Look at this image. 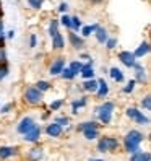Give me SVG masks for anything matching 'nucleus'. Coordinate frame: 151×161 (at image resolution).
<instances>
[{"mask_svg": "<svg viewBox=\"0 0 151 161\" xmlns=\"http://www.w3.org/2000/svg\"><path fill=\"white\" fill-rule=\"evenodd\" d=\"M84 104H86V99H84V98H81L80 101H73V104H72V108H73V112H75V114H77V109L78 108H81V106H84Z\"/></svg>", "mask_w": 151, "mask_h": 161, "instance_id": "a878e982", "label": "nucleus"}, {"mask_svg": "<svg viewBox=\"0 0 151 161\" xmlns=\"http://www.w3.org/2000/svg\"><path fill=\"white\" fill-rule=\"evenodd\" d=\"M119 59L122 60V64H124V65H127V67H133V65L137 64V62H135V55H133V52H130V51L120 52V54H119Z\"/></svg>", "mask_w": 151, "mask_h": 161, "instance_id": "39448f33", "label": "nucleus"}, {"mask_svg": "<svg viewBox=\"0 0 151 161\" xmlns=\"http://www.w3.org/2000/svg\"><path fill=\"white\" fill-rule=\"evenodd\" d=\"M34 125H36V124H34V120H33L31 117H24V119L20 122V125H18V132H20V134H26V132L31 130Z\"/></svg>", "mask_w": 151, "mask_h": 161, "instance_id": "423d86ee", "label": "nucleus"}, {"mask_svg": "<svg viewBox=\"0 0 151 161\" xmlns=\"http://www.w3.org/2000/svg\"><path fill=\"white\" fill-rule=\"evenodd\" d=\"M46 132H47V135H51V137H59V135L62 134V127L54 122V124H49V125H47Z\"/></svg>", "mask_w": 151, "mask_h": 161, "instance_id": "6e6552de", "label": "nucleus"}, {"mask_svg": "<svg viewBox=\"0 0 151 161\" xmlns=\"http://www.w3.org/2000/svg\"><path fill=\"white\" fill-rule=\"evenodd\" d=\"M133 88H135V81L132 80V81L127 85V86L124 88V93H132V91H133Z\"/></svg>", "mask_w": 151, "mask_h": 161, "instance_id": "72a5a7b5", "label": "nucleus"}, {"mask_svg": "<svg viewBox=\"0 0 151 161\" xmlns=\"http://www.w3.org/2000/svg\"><path fill=\"white\" fill-rule=\"evenodd\" d=\"M117 145H119V142H117L116 138H112V137H104V138H101V140L98 142V150L104 153V151L116 150Z\"/></svg>", "mask_w": 151, "mask_h": 161, "instance_id": "7ed1b4c3", "label": "nucleus"}, {"mask_svg": "<svg viewBox=\"0 0 151 161\" xmlns=\"http://www.w3.org/2000/svg\"><path fill=\"white\" fill-rule=\"evenodd\" d=\"M83 88L86 90V91L94 93V91H98V81L91 78V80H88V81H84V83H83Z\"/></svg>", "mask_w": 151, "mask_h": 161, "instance_id": "4468645a", "label": "nucleus"}, {"mask_svg": "<svg viewBox=\"0 0 151 161\" xmlns=\"http://www.w3.org/2000/svg\"><path fill=\"white\" fill-rule=\"evenodd\" d=\"M59 23H57V20H52V23H51V26H49V34L54 37L55 34H59Z\"/></svg>", "mask_w": 151, "mask_h": 161, "instance_id": "393cba45", "label": "nucleus"}, {"mask_svg": "<svg viewBox=\"0 0 151 161\" xmlns=\"http://www.w3.org/2000/svg\"><path fill=\"white\" fill-rule=\"evenodd\" d=\"M98 28H99L98 25H89V26H84L83 30H81V31H83V36H89L91 33H94V31H96Z\"/></svg>", "mask_w": 151, "mask_h": 161, "instance_id": "5701e85b", "label": "nucleus"}, {"mask_svg": "<svg viewBox=\"0 0 151 161\" xmlns=\"http://www.w3.org/2000/svg\"><path fill=\"white\" fill-rule=\"evenodd\" d=\"M39 135H41V129L37 125H34L31 130H28L24 134V140L26 142H36L37 138H39Z\"/></svg>", "mask_w": 151, "mask_h": 161, "instance_id": "0eeeda50", "label": "nucleus"}, {"mask_svg": "<svg viewBox=\"0 0 151 161\" xmlns=\"http://www.w3.org/2000/svg\"><path fill=\"white\" fill-rule=\"evenodd\" d=\"M30 5H31L33 8H41L42 0H30Z\"/></svg>", "mask_w": 151, "mask_h": 161, "instance_id": "f704fd0d", "label": "nucleus"}, {"mask_svg": "<svg viewBox=\"0 0 151 161\" xmlns=\"http://www.w3.org/2000/svg\"><path fill=\"white\" fill-rule=\"evenodd\" d=\"M15 153V148H10V147H2L0 148V158H10L12 155Z\"/></svg>", "mask_w": 151, "mask_h": 161, "instance_id": "f3484780", "label": "nucleus"}, {"mask_svg": "<svg viewBox=\"0 0 151 161\" xmlns=\"http://www.w3.org/2000/svg\"><path fill=\"white\" fill-rule=\"evenodd\" d=\"M55 49H62L63 47V37L60 36V34H55L54 36V44H52Z\"/></svg>", "mask_w": 151, "mask_h": 161, "instance_id": "412c9836", "label": "nucleus"}, {"mask_svg": "<svg viewBox=\"0 0 151 161\" xmlns=\"http://www.w3.org/2000/svg\"><path fill=\"white\" fill-rule=\"evenodd\" d=\"M70 21H72V28H73V30H80V28H81V21H80L78 16L70 18Z\"/></svg>", "mask_w": 151, "mask_h": 161, "instance_id": "cd10ccee", "label": "nucleus"}, {"mask_svg": "<svg viewBox=\"0 0 151 161\" xmlns=\"http://www.w3.org/2000/svg\"><path fill=\"white\" fill-rule=\"evenodd\" d=\"M130 161H149V153H141V151H137L133 153Z\"/></svg>", "mask_w": 151, "mask_h": 161, "instance_id": "dca6fc26", "label": "nucleus"}, {"mask_svg": "<svg viewBox=\"0 0 151 161\" xmlns=\"http://www.w3.org/2000/svg\"><path fill=\"white\" fill-rule=\"evenodd\" d=\"M30 44H31V47H34V46H36V36H34V34L31 36V39H30Z\"/></svg>", "mask_w": 151, "mask_h": 161, "instance_id": "79ce46f5", "label": "nucleus"}, {"mask_svg": "<svg viewBox=\"0 0 151 161\" xmlns=\"http://www.w3.org/2000/svg\"><path fill=\"white\" fill-rule=\"evenodd\" d=\"M138 114H140V111H137L135 108L127 109V116H128V117H132V119H137V117H138Z\"/></svg>", "mask_w": 151, "mask_h": 161, "instance_id": "c85d7f7f", "label": "nucleus"}, {"mask_svg": "<svg viewBox=\"0 0 151 161\" xmlns=\"http://www.w3.org/2000/svg\"><path fill=\"white\" fill-rule=\"evenodd\" d=\"M94 161H102V159H94Z\"/></svg>", "mask_w": 151, "mask_h": 161, "instance_id": "49530a36", "label": "nucleus"}, {"mask_svg": "<svg viewBox=\"0 0 151 161\" xmlns=\"http://www.w3.org/2000/svg\"><path fill=\"white\" fill-rule=\"evenodd\" d=\"M112 111H114V104L112 103H104L102 106L98 108V116L101 119L102 124H109L111 122V117H112Z\"/></svg>", "mask_w": 151, "mask_h": 161, "instance_id": "f03ea898", "label": "nucleus"}, {"mask_svg": "<svg viewBox=\"0 0 151 161\" xmlns=\"http://www.w3.org/2000/svg\"><path fill=\"white\" fill-rule=\"evenodd\" d=\"M135 67V70H137V78H138V81H143L145 80V70H143V67L141 65H133Z\"/></svg>", "mask_w": 151, "mask_h": 161, "instance_id": "b1692460", "label": "nucleus"}, {"mask_svg": "<svg viewBox=\"0 0 151 161\" xmlns=\"http://www.w3.org/2000/svg\"><path fill=\"white\" fill-rule=\"evenodd\" d=\"M141 104H143L145 109H151V96H145V99L141 101Z\"/></svg>", "mask_w": 151, "mask_h": 161, "instance_id": "7c9ffc66", "label": "nucleus"}, {"mask_svg": "<svg viewBox=\"0 0 151 161\" xmlns=\"http://www.w3.org/2000/svg\"><path fill=\"white\" fill-rule=\"evenodd\" d=\"M68 39H70L72 46H75V47H81L83 46V39H81V37H78L75 33H70L68 34Z\"/></svg>", "mask_w": 151, "mask_h": 161, "instance_id": "2eb2a0df", "label": "nucleus"}, {"mask_svg": "<svg viewBox=\"0 0 151 161\" xmlns=\"http://www.w3.org/2000/svg\"><path fill=\"white\" fill-rule=\"evenodd\" d=\"M7 75H8V69H7V67H2V69H0V80L5 78Z\"/></svg>", "mask_w": 151, "mask_h": 161, "instance_id": "4c0bfd02", "label": "nucleus"}, {"mask_svg": "<svg viewBox=\"0 0 151 161\" xmlns=\"http://www.w3.org/2000/svg\"><path fill=\"white\" fill-rule=\"evenodd\" d=\"M111 77L112 78H114L116 81H122V80H124V75H122V72L117 69V67H114V69H111Z\"/></svg>", "mask_w": 151, "mask_h": 161, "instance_id": "a211bd4d", "label": "nucleus"}, {"mask_svg": "<svg viewBox=\"0 0 151 161\" xmlns=\"http://www.w3.org/2000/svg\"><path fill=\"white\" fill-rule=\"evenodd\" d=\"M55 124L65 125V124H68V119H67V117H59V119H55Z\"/></svg>", "mask_w": 151, "mask_h": 161, "instance_id": "c9c22d12", "label": "nucleus"}, {"mask_svg": "<svg viewBox=\"0 0 151 161\" xmlns=\"http://www.w3.org/2000/svg\"><path fill=\"white\" fill-rule=\"evenodd\" d=\"M24 99L28 103H31V104H37V103H41L42 94H41V91L37 88H28L26 93H24Z\"/></svg>", "mask_w": 151, "mask_h": 161, "instance_id": "20e7f679", "label": "nucleus"}, {"mask_svg": "<svg viewBox=\"0 0 151 161\" xmlns=\"http://www.w3.org/2000/svg\"><path fill=\"white\" fill-rule=\"evenodd\" d=\"M81 69H83V65L80 62H72L70 64V72L73 73V77H75V75H78V73H81Z\"/></svg>", "mask_w": 151, "mask_h": 161, "instance_id": "6ab92c4d", "label": "nucleus"}, {"mask_svg": "<svg viewBox=\"0 0 151 161\" xmlns=\"http://www.w3.org/2000/svg\"><path fill=\"white\" fill-rule=\"evenodd\" d=\"M81 75L84 78H88L91 80L94 77V70H93V62H89L88 65H83V69H81Z\"/></svg>", "mask_w": 151, "mask_h": 161, "instance_id": "9d476101", "label": "nucleus"}, {"mask_svg": "<svg viewBox=\"0 0 151 161\" xmlns=\"http://www.w3.org/2000/svg\"><path fill=\"white\" fill-rule=\"evenodd\" d=\"M10 108H12L10 104H7V106H5V108L2 109V112H8V111H10Z\"/></svg>", "mask_w": 151, "mask_h": 161, "instance_id": "c03bdc74", "label": "nucleus"}, {"mask_svg": "<svg viewBox=\"0 0 151 161\" xmlns=\"http://www.w3.org/2000/svg\"><path fill=\"white\" fill-rule=\"evenodd\" d=\"M98 88H99V90H98V96H99V98H104L106 94L109 93L107 83H106L104 80H99V81H98Z\"/></svg>", "mask_w": 151, "mask_h": 161, "instance_id": "9b49d317", "label": "nucleus"}, {"mask_svg": "<svg viewBox=\"0 0 151 161\" xmlns=\"http://www.w3.org/2000/svg\"><path fill=\"white\" fill-rule=\"evenodd\" d=\"M62 75H63V78H67V80H72V78H73V73L70 72V69L62 70Z\"/></svg>", "mask_w": 151, "mask_h": 161, "instance_id": "473e14b6", "label": "nucleus"}, {"mask_svg": "<svg viewBox=\"0 0 151 161\" xmlns=\"http://www.w3.org/2000/svg\"><path fill=\"white\" fill-rule=\"evenodd\" d=\"M83 134H84V137H86L88 140H93V138H96V137H98V129H88V130H83Z\"/></svg>", "mask_w": 151, "mask_h": 161, "instance_id": "4be33fe9", "label": "nucleus"}, {"mask_svg": "<svg viewBox=\"0 0 151 161\" xmlns=\"http://www.w3.org/2000/svg\"><path fill=\"white\" fill-rule=\"evenodd\" d=\"M60 20H62V25H63V26H67V28H72V21H70V16L63 15V16L60 18Z\"/></svg>", "mask_w": 151, "mask_h": 161, "instance_id": "c756f323", "label": "nucleus"}, {"mask_svg": "<svg viewBox=\"0 0 151 161\" xmlns=\"http://www.w3.org/2000/svg\"><path fill=\"white\" fill-rule=\"evenodd\" d=\"M148 52H149V44H148V42H143V44H141L138 49L133 52V55H135V57H143V55L148 54Z\"/></svg>", "mask_w": 151, "mask_h": 161, "instance_id": "ddd939ff", "label": "nucleus"}, {"mask_svg": "<svg viewBox=\"0 0 151 161\" xmlns=\"http://www.w3.org/2000/svg\"><path fill=\"white\" fill-rule=\"evenodd\" d=\"M41 156H42V150H41V148H33V150L30 151V158H31L33 161L41 159Z\"/></svg>", "mask_w": 151, "mask_h": 161, "instance_id": "aec40b11", "label": "nucleus"}, {"mask_svg": "<svg viewBox=\"0 0 151 161\" xmlns=\"http://www.w3.org/2000/svg\"><path fill=\"white\" fill-rule=\"evenodd\" d=\"M96 39L101 44H104L109 39V37H107V31L104 30V28H98V30H96Z\"/></svg>", "mask_w": 151, "mask_h": 161, "instance_id": "f8f14e48", "label": "nucleus"}, {"mask_svg": "<svg viewBox=\"0 0 151 161\" xmlns=\"http://www.w3.org/2000/svg\"><path fill=\"white\" fill-rule=\"evenodd\" d=\"M63 59H57L54 64H52V67H51V75H59L62 70H63Z\"/></svg>", "mask_w": 151, "mask_h": 161, "instance_id": "1a4fd4ad", "label": "nucleus"}, {"mask_svg": "<svg viewBox=\"0 0 151 161\" xmlns=\"http://www.w3.org/2000/svg\"><path fill=\"white\" fill-rule=\"evenodd\" d=\"M67 8H68V5H67V3H60V7H59V12L65 13V12H67Z\"/></svg>", "mask_w": 151, "mask_h": 161, "instance_id": "ea45409f", "label": "nucleus"}, {"mask_svg": "<svg viewBox=\"0 0 151 161\" xmlns=\"http://www.w3.org/2000/svg\"><path fill=\"white\" fill-rule=\"evenodd\" d=\"M141 142H143V134L138 130H130L125 137V150L128 153H137Z\"/></svg>", "mask_w": 151, "mask_h": 161, "instance_id": "f257e3e1", "label": "nucleus"}, {"mask_svg": "<svg viewBox=\"0 0 151 161\" xmlns=\"http://www.w3.org/2000/svg\"><path fill=\"white\" fill-rule=\"evenodd\" d=\"M78 129H80V130H88V129H98V125L94 124V122H83Z\"/></svg>", "mask_w": 151, "mask_h": 161, "instance_id": "bb28decb", "label": "nucleus"}, {"mask_svg": "<svg viewBox=\"0 0 151 161\" xmlns=\"http://www.w3.org/2000/svg\"><path fill=\"white\" fill-rule=\"evenodd\" d=\"M5 59H7L5 51H3V49H0V62H5Z\"/></svg>", "mask_w": 151, "mask_h": 161, "instance_id": "a19ab883", "label": "nucleus"}, {"mask_svg": "<svg viewBox=\"0 0 151 161\" xmlns=\"http://www.w3.org/2000/svg\"><path fill=\"white\" fill-rule=\"evenodd\" d=\"M60 106H62V101H54V103L51 104V109H52V111H55V109H59Z\"/></svg>", "mask_w": 151, "mask_h": 161, "instance_id": "e433bc0d", "label": "nucleus"}, {"mask_svg": "<svg viewBox=\"0 0 151 161\" xmlns=\"http://www.w3.org/2000/svg\"><path fill=\"white\" fill-rule=\"evenodd\" d=\"M37 90H39V91L49 90V83H47V81H39V83H37Z\"/></svg>", "mask_w": 151, "mask_h": 161, "instance_id": "2f4dec72", "label": "nucleus"}, {"mask_svg": "<svg viewBox=\"0 0 151 161\" xmlns=\"http://www.w3.org/2000/svg\"><path fill=\"white\" fill-rule=\"evenodd\" d=\"M0 37H3V25L0 21Z\"/></svg>", "mask_w": 151, "mask_h": 161, "instance_id": "37998d69", "label": "nucleus"}, {"mask_svg": "<svg viewBox=\"0 0 151 161\" xmlns=\"http://www.w3.org/2000/svg\"><path fill=\"white\" fill-rule=\"evenodd\" d=\"M106 42H107V47H109V49H114L116 44H117V41H116V39H107Z\"/></svg>", "mask_w": 151, "mask_h": 161, "instance_id": "58836bf2", "label": "nucleus"}, {"mask_svg": "<svg viewBox=\"0 0 151 161\" xmlns=\"http://www.w3.org/2000/svg\"><path fill=\"white\" fill-rule=\"evenodd\" d=\"M7 36H8V37H13V36H15V31H13V30H12V31H8Z\"/></svg>", "mask_w": 151, "mask_h": 161, "instance_id": "a18cd8bd", "label": "nucleus"}]
</instances>
